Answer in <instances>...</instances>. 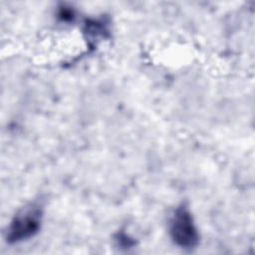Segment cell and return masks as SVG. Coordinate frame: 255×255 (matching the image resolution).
<instances>
[{
    "mask_svg": "<svg viewBox=\"0 0 255 255\" xmlns=\"http://www.w3.org/2000/svg\"><path fill=\"white\" fill-rule=\"evenodd\" d=\"M170 235L174 243L182 248H192L198 243L197 229L186 207L175 210L170 221Z\"/></svg>",
    "mask_w": 255,
    "mask_h": 255,
    "instance_id": "6da1fadb",
    "label": "cell"
},
{
    "mask_svg": "<svg viewBox=\"0 0 255 255\" xmlns=\"http://www.w3.org/2000/svg\"><path fill=\"white\" fill-rule=\"evenodd\" d=\"M41 214L38 206L30 205L25 207L11 222L7 237L8 240L18 242L32 237L40 227Z\"/></svg>",
    "mask_w": 255,
    "mask_h": 255,
    "instance_id": "7a4b0ae2",
    "label": "cell"
}]
</instances>
